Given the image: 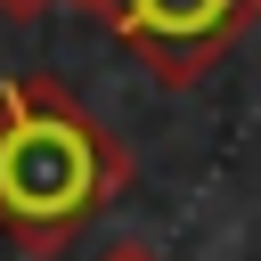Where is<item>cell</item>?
Returning a JSON list of instances; mask_svg holds the SVG:
<instances>
[{
	"mask_svg": "<svg viewBox=\"0 0 261 261\" xmlns=\"http://www.w3.org/2000/svg\"><path fill=\"white\" fill-rule=\"evenodd\" d=\"M82 8H90V0H82Z\"/></svg>",
	"mask_w": 261,
	"mask_h": 261,
	"instance_id": "cell-5",
	"label": "cell"
},
{
	"mask_svg": "<svg viewBox=\"0 0 261 261\" xmlns=\"http://www.w3.org/2000/svg\"><path fill=\"white\" fill-rule=\"evenodd\" d=\"M130 188V147L57 82H0V237L24 253L73 245Z\"/></svg>",
	"mask_w": 261,
	"mask_h": 261,
	"instance_id": "cell-1",
	"label": "cell"
},
{
	"mask_svg": "<svg viewBox=\"0 0 261 261\" xmlns=\"http://www.w3.org/2000/svg\"><path fill=\"white\" fill-rule=\"evenodd\" d=\"M49 8H57V0H0V16H8V24H33V16H49Z\"/></svg>",
	"mask_w": 261,
	"mask_h": 261,
	"instance_id": "cell-3",
	"label": "cell"
},
{
	"mask_svg": "<svg viewBox=\"0 0 261 261\" xmlns=\"http://www.w3.org/2000/svg\"><path fill=\"white\" fill-rule=\"evenodd\" d=\"M98 261H163V253H155V245H106Z\"/></svg>",
	"mask_w": 261,
	"mask_h": 261,
	"instance_id": "cell-4",
	"label": "cell"
},
{
	"mask_svg": "<svg viewBox=\"0 0 261 261\" xmlns=\"http://www.w3.org/2000/svg\"><path fill=\"white\" fill-rule=\"evenodd\" d=\"M98 24L155 73V82H196L212 73L253 24H261V0H90Z\"/></svg>",
	"mask_w": 261,
	"mask_h": 261,
	"instance_id": "cell-2",
	"label": "cell"
}]
</instances>
